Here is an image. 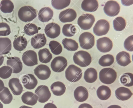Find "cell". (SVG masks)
I'll return each instance as SVG.
<instances>
[{
    "label": "cell",
    "instance_id": "obj_1",
    "mask_svg": "<svg viewBox=\"0 0 133 108\" xmlns=\"http://www.w3.org/2000/svg\"><path fill=\"white\" fill-rule=\"evenodd\" d=\"M18 16L22 21L25 22H30L37 16L36 10L31 6H24L19 10Z\"/></svg>",
    "mask_w": 133,
    "mask_h": 108
},
{
    "label": "cell",
    "instance_id": "obj_2",
    "mask_svg": "<svg viewBox=\"0 0 133 108\" xmlns=\"http://www.w3.org/2000/svg\"><path fill=\"white\" fill-rule=\"evenodd\" d=\"M74 63L82 67L89 65L91 62L92 59L90 54L87 52L80 50L76 52L73 56Z\"/></svg>",
    "mask_w": 133,
    "mask_h": 108
},
{
    "label": "cell",
    "instance_id": "obj_3",
    "mask_svg": "<svg viewBox=\"0 0 133 108\" xmlns=\"http://www.w3.org/2000/svg\"><path fill=\"white\" fill-rule=\"evenodd\" d=\"M117 74L116 71L112 68H103L100 71L99 79L102 83L110 84L114 83L116 79Z\"/></svg>",
    "mask_w": 133,
    "mask_h": 108
},
{
    "label": "cell",
    "instance_id": "obj_4",
    "mask_svg": "<svg viewBox=\"0 0 133 108\" xmlns=\"http://www.w3.org/2000/svg\"><path fill=\"white\" fill-rule=\"evenodd\" d=\"M66 79L72 82H77L81 78L82 75V70L74 64L69 65L65 71Z\"/></svg>",
    "mask_w": 133,
    "mask_h": 108
},
{
    "label": "cell",
    "instance_id": "obj_5",
    "mask_svg": "<svg viewBox=\"0 0 133 108\" xmlns=\"http://www.w3.org/2000/svg\"><path fill=\"white\" fill-rule=\"evenodd\" d=\"M79 41L81 48L85 49L88 50L94 46L95 37L91 33L85 32L80 35L79 38Z\"/></svg>",
    "mask_w": 133,
    "mask_h": 108
},
{
    "label": "cell",
    "instance_id": "obj_6",
    "mask_svg": "<svg viewBox=\"0 0 133 108\" xmlns=\"http://www.w3.org/2000/svg\"><path fill=\"white\" fill-rule=\"evenodd\" d=\"M95 21V18L93 15L85 14L79 17L77 20V24L81 29L87 30L91 28Z\"/></svg>",
    "mask_w": 133,
    "mask_h": 108
},
{
    "label": "cell",
    "instance_id": "obj_7",
    "mask_svg": "<svg viewBox=\"0 0 133 108\" xmlns=\"http://www.w3.org/2000/svg\"><path fill=\"white\" fill-rule=\"evenodd\" d=\"M109 28V22L106 20L101 19L96 22L93 28V31L96 35L102 36L107 33Z\"/></svg>",
    "mask_w": 133,
    "mask_h": 108
},
{
    "label": "cell",
    "instance_id": "obj_8",
    "mask_svg": "<svg viewBox=\"0 0 133 108\" xmlns=\"http://www.w3.org/2000/svg\"><path fill=\"white\" fill-rule=\"evenodd\" d=\"M120 9L119 4L116 1L110 0L107 2L104 7V13L110 17L115 16L118 14Z\"/></svg>",
    "mask_w": 133,
    "mask_h": 108
},
{
    "label": "cell",
    "instance_id": "obj_9",
    "mask_svg": "<svg viewBox=\"0 0 133 108\" xmlns=\"http://www.w3.org/2000/svg\"><path fill=\"white\" fill-rule=\"evenodd\" d=\"M67 61L63 56H58L52 60L50 66L52 70L57 72L63 71L67 65Z\"/></svg>",
    "mask_w": 133,
    "mask_h": 108
},
{
    "label": "cell",
    "instance_id": "obj_10",
    "mask_svg": "<svg viewBox=\"0 0 133 108\" xmlns=\"http://www.w3.org/2000/svg\"><path fill=\"white\" fill-rule=\"evenodd\" d=\"M24 63L29 66H32L38 64L37 53L34 51L29 50L24 52L22 57Z\"/></svg>",
    "mask_w": 133,
    "mask_h": 108
},
{
    "label": "cell",
    "instance_id": "obj_11",
    "mask_svg": "<svg viewBox=\"0 0 133 108\" xmlns=\"http://www.w3.org/2000/svg\"><path fill=\"white\" fill-rule=\"evenodd\" d=\"M35 92L38 96V102L41 103H44L47 101L51 96L48 87L45 85L38 86Z\"/></svg>",
    "mask_w": 133,
    "mask_h": 108
},
{
    "label": "cell",
    "instance_id": "obj_12",
    "mask_svg": "<svg viewBox=\"0 0 133 108\" xmlns=\"http://www.w3.org/2000/svg\"><path fill=\"white\" fill-rule=\"evenodd\" d=\"M96 46L97 49L100 52L103 53L107 52L112 49L113 43L110 38L104 37L97 40Z\"/></svg>",
    "mask_w": 133,
    "mask_h": 108
},
{
    "label": "cell",
    "instance_id": "obj_13",
    "mask_svg": "<svg viewBox=\"0 0 133 108\" xmlns=\"http://www.w3.org/2000/svg\"><path fill=\"white\" fill-rule=\"evenodd\" d=\"M34 71L38 78L43 80L48 79L51 74V71L49 67L43 64L37 66L34 70Z\"/></svg>",
    "mask_w": 133,
    "mask_h": 108
},
{
    "label": "cell",
    "instance_id": "obj_14",
    "mask_svg": "<svg viewBox=\"0 0 133 108\" xmlns=\"http://www.w3.org/2000/svg\"><path fill=\"white\" fill-rule=\"evenodd\" d=\"M44 32L47 37L51 38H55L60 35L61 28L57 23L52 22L46 25L44 29Z\"/></svg>",
    "mask_w": 133,
    "mask_h": 108
},
{
    "label": "cell",
    "instance_id": "obj_15",
    "mask_svg": "<svg viewBox=\"0 0 133 108\" xmlns=\"http://www.w3.org/2000/svg\"><path fill=\"white\" fill-rule=\"evenodd\" d=\"M77 13L73 9L68 8L60 13L59 18L62 23L70 22L74 21L77 17Z\"/></svg>",
    "mask_w": 133,
    "mask_h": 108
},
{
    "label": "cell",
    "instance_id": "obj_16",
    "mask_svg": "<svg viewBox=\"0 0 133 108\" xmlns=\"http://www.w3.org/2000/svg\"><path fill=\"white\" fill-rule=\"evenodd\" d=\"M21 82L24 87L28 90L34 89L38 83L37 79L32 74H28L22 76L21 78Z\"/></svg>",
    "mask_w": 133,
    "mask_h": 108
},
{
    "label": "cell",
    "instance_id": "obj_17",
    "mask_svg": "<svg viewBox=\"0 0 133 108\" xmlns=\"http://www.w3.org/2000/svg\"><path fill=\"white\" fill-rule=\"evenodd\" d=\"M6 61L7 65L11 66L13 69L12 73H17L20 72L23 68L22 63L20 58L16 57H8Z\"/></svg>",
    "mask_w": 133,
    "mask_h": 108
},
{
    "label": "cell",
    "instance_id": "obj_18",
    "mask_svg": "<svg viewBox=\"0 0 133 108\" xmlns=\"http://www.w3.org/2000/svg\"><path fill=\"white\" fill-rule=\"evenodd\" d=\"M9 86L15 95H19L23 91V88L20 81L18 78H13L10 79L8 83Z\"/></svg>",
    "mask_w": 133,
    "mask_h": 108
},
{
    "label": "cell",
    "instance_id": "obj_19",
    "mask_svg": "<svg viewBox=\"0 0 133 108\" xmlns=\"http://www.w3.org/2000/svg\"><path fill=\"white\" fill-rule=\"evenodd\" d=\"M46 41V39L44 34L39 33L31 38V44L34 49H38L44 46Z\"/></svg>",
    "mask_w": 133,
    "mask_h": 108
},
{
    "label": "cell",
    "instance_id": "obj_20",
    "mask_svg": "<svg viewBox=\"0 0 133 108\" xmlns=\"http://www.w3.org/2000/svg\"><path fill=\"white\" fill-rule=\"evenodd\" d=\"M88 92L87 89L84 86L77 87L74 92V96L76 100L79 102L85 101L88 97Z\"/></svg>",
    "mask_w": 133,
    "mask_h": 108
},
{
    "label": "cell",
    "instance_id": "obj_21",
    "mask_svg": "<svg viewBox=\"0 0 133 108\" xmlns=\"http://www.w3.org/2000/svg\"><path fill=\"white\" fill-rule=\"evenodd\" d=\"M53 10L49 7H45L41 8L38 14V18L43 22H48L52 18L53 16Z\"/></svg>",
    "mask_w": 133,
    "mask_h": 108
},
{
    "label": "cell",
    "instance_id": "obj_22",
    "mask_svg": "<svg viewBox=\"0 0 133 108\" xmlns=\"http://www.w3.org/2000/svg\"><path fill=\"white\" fill-rule=\"evenodd\" d=\"M132 95V93L129 89L124 87L117 88L115 91V95L117 99L122 101L129 99Z\"/></svg>",
    "mask_w": 133,
    "mask_h": 108
},
{
    "label": "cell",
    "instance_id": "obj_23",
    "mask_svg": "<svg viewBox=\"0 0 133 108\" xmlns=\"http://www.w3.org/2000/svg\"><path fill=\"white\" fill-rule=\"evenodd\" d=\"M21 99L24 103L33 106L37 103L38 97L36 94L31 92L26 91L22 95Z\"/></svg>",
    "mask_w": 133,
    "mask_h": 108
},
{
    "label": "cell",
    "instance_id": "obj_24",
    "mask_svg": "<svg viewBox=\"0 0 133 108\" xmlns=\"http://www.w3.org/2000/svg\"><path fill=\"white\" fill-rule=\"evenodd\" d=\"M116 61L119 65L125 66L131 62L129 54L125 51L119 52L116 57Z\"/></svg>",
    "mask_w": 133,
    "mask_h": 108
},
{
    "label": "cell",
    "instance_id": "obj_25",
    "mask_svg": "<svg viewBox=\"0 0 133 108\" xmlns=\"http://www.w3.org/2000/svg\"><path fill=\"white\" fill-rule=\"evenodd\" d=\"M11 42L8 37H0V55L8 53L11 49Z\"/></svg>",
    "mask_w": 133,
    "mask_h": 108
},
{
    "label": "cell",
    "instance_id": "obj_26",
    "mask_svg": "<svg viewBox=\"0 0 133 108\" xmlns=\"http://www.w3.org/2000/svg\"><path fill=\"white\" fill-rule=\"evenodd\" d=\"M97 1L84 0L81 4L82 9L84 11L90 12H94L97 10L98 7Z\"/></svg>",
    "mask_w": 133,
    "mask_h": 108
},
{
    "label": "cell",
    "instance_id": "obj_27",
    "mask_svg": "<svg viewBox=\"0 0 133 108\" xmlns=\"http://www.w3.org/2000/svg\"><path fill=\"white\" fill-rule=\"evenodd\" d=\"M50 89L54 95L56 96H61L65 92L66 87L65 85L62 82L57 81L51 85Z\"/></svg>",
    "mask_w": 133,
    "mask_h": 108
},
{
    "label": "cell",
    "instance_id": "obj_28",
    "mask_svg": "<svg viewBox=\"0 0 133 108\" xmlns=\"http://www.w3.org/2000/svg\"><path fill=\"white\" fill-rule=\"evenodd\" d=\"M97 97L101 100H105L110 97L111 91L108 86L104 85L100 86L96 91Z\"/></svg>",
    "mask_w": 133,
    "mask_h": 108
},
{
    "label": "cell",
    "instance_id": "obj_29",
    "mask_svg": "<svg viewBox=\"0 0 133 108\" xmlns=\"http://www.w3.org/2000/svg\"><path fill=\"white\" fill-rule=\"evenodd\" d=\"M84 78L87 82L92 83L95 82L97 78V73L96 70L92 68L87 69L85 71Z\"/></svg>",
    "mask_w": 133,
    "mask_h": 108
},
{
    "label": "cell",
    "instance_id": "obj_30",
    "mask_svg": "<svg viewBox=\"0 0 133 108\" xmlns=\"http://www.w3.org/2000/svg\"><path fill=\"white\" fill-rule=\"evenodd\" d=\"M38 53L39 60L43 63H47L49 62L52 57V54L46 48L40 49Z\"/></svg>",
    "mask_w": 133,
    "mask_h": 108
},
{
    "label": "cell",
    "instance_id": "obj_31",
    "mask_svg": "<svg viewBox=\"0 0 133 108\" xmlns=\"http://www.w3.org/2000/svg\"><path fill=\"white\" fill-rule=\"evenodd\" d=\"M26 39L23 36H19L15 38L13 42V46L16 50L21 51L25 49L27 45Z\"/></svg>",
    "mask_w": 133,
    "mask_h": 108
},
{
    "label": "cell",
    "instance_id": "obj_32",
    "mask_svg": "<svg viewBox=\"0 0 133 108\" xmlns=\"http://www.w3.org/2000/svg\"><path fill=\"white\" fill-rule=\"evenodd\" d=\"M62 42L64 48L68 51H75L78 48V43L75 40L71 39L65 38L62 40Z\"/></svg>",
    "mask_w": 133,
    "mask_h": 108
},
{
    "label": "cell",
    "instance_id": "obj_33",
    "mask_svg": "<svg viewBox=\"0 0 133 108\" xmlns=\"http://www.w3.org/2000/svg\"><path fill=\"white\" fill-rule=\"evenodd\" d=\"M13 99L12 96L8 88L5 87L0 92V100L4 104L10 103Z\"/></svg>",
    "mask_w": 133,
    "mask_h": 108
},
{
    "label": "cell",
    "instance_id": "obj_34",
    "mask_svg": "<svg viewBox=\"0 0 133 108\" xmlns=\"http://www.w3.org/2000/svg\"><path fill=\"white\" fill-rule=\"evenodd\" d=\"M14 8V4L10 0H2L1 2L0 9L4 13H11L13 11Z\"/></svg>",
    "mask_w": 133,
    "mask_h": 108
},
{
    "label": "cell",
    "instance_id": "obj_35",
    "mask_svg": "<svg viewBox=\"0 0 133 108\" xmlns=\"http://www.w3.org/2000/svg\"><path fill=\"white\" fill-rule=\"evenodd\" d=\"M114 62V58L112 55L107 54L102 56L98 61L99 64L103 67L110 66Z\"/></svg>",
    "mask_w": 133,
    "mask_h": 108
},
{
    "label": "cell",
    "instance_id": "obj_36",
    "mask_svg": "<svg viewBox=\"0 0 133 108\" xmlns=\"http://www.w3.org/2000/svg\"><path fill=\"white\" fill-rule=\"evenodd\" d=\"M120 80L121 84L127 87L133 85V75L131 73H126L121 76Z\"/></svg>",
    "mask_w": 133,
    "mask_h": 108
},
{
    "label": "cell",
    "instance_id": "obj_37",
    "mask_svg": "<svg viewBox=\"0 0 133 108\" xmlns=\"http://www.w3.org/2000/svg\"><path fill=\"white\" fill-rule=\"evenodd\" d=\"M113 24L114 28L116 31H121L125 28L126 26V22L123 17H118L114 20Z\"/></svg>",
    "mask_w": 133,
    "mask_h": 108
},
{
    "label": "cell",
    "instance_id": "obj_38",
    "mask_svg": "<svg viewBox=\"0 0 133 108\" xmlns=\"http://www.w3.org/2000/svg\"><path fill=\"white\" fill-rule=\"evenodd\" d=\"M77 31L75 26L72 24L64 25L62 29L63 34L67 37H71L74 36Z\"/></svg>",
    "mask_w": 133,
    "mask_h": 108
},
{
    "label": "cell",
    "instance_id": "obj_39",
    "mask_svg": "<svg viewBox=\"0 0 133 108\" xmlns=\"http://www.w3.org/2000/svg\"><path fill=\"white\" fill-rule=\"evenodd\" d=\"M39 30V28L35 24L31 23L27 24L24 28V33L30 36L38 33Z\"/></svg>",
    "mask_w": 133,
    "mask_h": 108
},
{
    "label": "cell",
    "instance_id": "obj_40",
    "mask_svg": "<svg viewBox=\"0 0 133 108\" xmlns=\"http://www.w3.org/2000/svg\"><path fill=\"white\" fill-rule=\"evenodd\" d=\"M49 45L51 52L54 55H59L62 51V45L59 43L57 41H50Z\"/></svg>",
    "mask_w": 133,
    "mask_h": 108
},
{
    "label": "cell",
    "instance_id": "obj_41",
    "mask_svg": "<svg viewBox=\"0 0 133 108\" xmlns=\"http://www.w3.org/2000/svg\"><path fill=\"white\" fill-rule=\"evenodd\" d=\"M70 2V0H52L51 4L55 9L61 10L68 6Z\"/></svg>",
    "mask_w": 133,
    "mask_h": 108
},
{
    "label": "cell",
    "instance_id": "obj_42",
    "mask_svg": "<svg viewBox=\"0 0 133 108\" xmlns=\"http://www.w3.org/2000/svg\"><path fill=\"white\" fill-rule=\"evenodd\" d=\"M12 69L8 66H4L0 68V77L3 79L9 78L12 72Z\"/></svg>",
    "mask_w": 133,
    "mask_h": 108
},
{
    "label": "cell",
    "instance_id": "obj_43",
    "mask_svg": "<svg viewBox=\"0 0 133 108\" xmlns=\"http://www.w3.org/2000/svg\"><path fill=\"white\" fill-rule=\"evenodd\" d=\"M11 32L10 27L7 23H0V36L8 35Z\"/></svg>",
    "mask_w": 133,
    "mask_h": 108
},
{
    "label": "cell",
    "instance_id": "obj_44",
    "mask_svg": "<svg viewBox=\"0 0 133 108\" xmlns=\"http://www.w3.org/2000/svg\"><path fill=\"white\" fill-rule=\"evenodd\" d=\"M133 35L130 36L125 40L124 46L125 49L128 51H133Z\"/></svg>",
    "mask_w": 133,
    "mask_h": 108
},
{
    "label": "cell",
    "instance_id": "obj_45",
    "mask_svg": "<svg viewBox=\"0 0 133 108\" xmlns=\"http://www.w3.org/2000/svg\"><path fill=\"white\" fill-rule=\"evenodd\" d=\"M43 108H57L56 106L53 103H49L45 104Z\"/></svg>",
    "mask_w": 133,
    "mask_h": 108
},
{
    "label": "cell",
    "instance_id": "obj_46",
    "mask_svg": "<svg viewBox=\"0 0 133 108\" xmlns=\"http://www.w3.org/2000/svg\"><path fill=\"white\" fill-rule=\"evenodd\" d=\"M78 108H93V107L90 104L84 103L80 105Z\"/></svg>",
    "mask_w": 133,
    "mask_h": 108
},
{
    "label": "cell",
    "instance_id": "obj_47",
    "mask_svg": "<svg viewBox=\"0 0 133 108\" xmlns=\"http://www.w3.org/2000/svg\"><path fill=\"white\" fill-rule=\"evenodd\" d=\"M5 87L3 82L0 79V92L2 91L4 89Z\"/></svg>",
    "mask_w": 133,
    "mask_h": 108
},
{
    "label": "cell",
    "instance_id": "obj_48",
    "mask_svg": "<svg viewBox=\"0 0 133 108\" xmlns=\"http://www.w3.org/2000/svg\"><path fill=\"white\" fill-rule=\"evenodd\" d=\"M107 108H122L120 106L117 105H113L109 106Z\"/></svg>",
    "mask_w": 133,
    "mask_h": 108
},
{
    "label": "cell",
    "instance_id": "obj_49",
    "mask_svg": "<svg viewBox=\"0 0 133 108\" xmlns=\"http://www.w3.org/2000/svg\"><path fill=\"white\" fill-rule=\"evenodd\" d=\"M4 60V57L0 55V66L3 64Z\"/></svg>",
    "mask_w": 133,
    "mask_h": 108
},
{
    "label": "cell",
    "instance_id": "obj_50",
    "mask_svg": "<svg viewBox=\"0 0 133 108\" xmlns=\"http://www.w3.org/2000/svg\"><path fill=\"white\" fill-rule=\"evenodd\" d=\"M19 108H33L27 106L23 105L20 106Z\"/></svg>",
    "mask_w": 133,
    "mask_h": 108
},
{
    "label": "cell",
    "instance_id": "obj_51",
    "mask_svg": "<svg viewBox=\"0 0 133 108\" xmlns=\"http://www.w3.org/2000/svg\"><path fill=\"white\" fill-rule=\"evenodd\" d=\"M3 105L0 102V108H3Z\"/></svg>",
    "mask_w": 133,
    "mask_h": 108
}]
</instances>
